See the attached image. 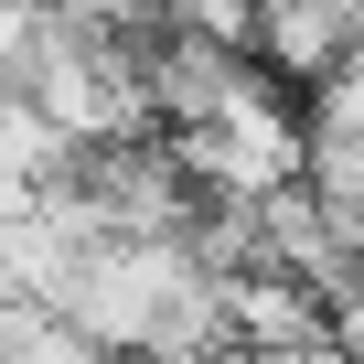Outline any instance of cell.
Masks as SVG:
<instances>
[{"instance_id": "6da1fadb", "label": "cell", "mask_w": 364, "mask_h": 364, "mask_svg": "<svg viewBox=\"0 0 364 364\" xmlns=\"http://www.w3.org/2000/svg\"><path fill=\"white\" fill-rule=\"evenodd\" d=\"M353 33H364V22L343 11V0H257V65H268L279 86H300V97L343 65Z\"/></svg>"}]
</instances>
